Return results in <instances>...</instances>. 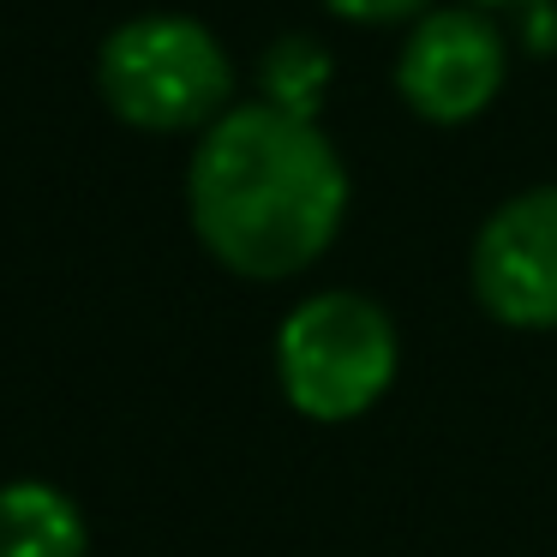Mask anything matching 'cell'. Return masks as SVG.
<instances>
[{
	"label": "cell",
	"mask_w": 557,
	"mask_h": 557,
	"mask_svg": "<svg viewBox=\"0 0 557 557\" xmlns=\"http://www.w3.org/2000/svg\"><path fill=\"white\" fill-rule=\"evenodd\" d=\"M186 210L222 270L282 282L330 252L348 216V169L318 121L270 102H234L198 133Z\"/></svg>",
	"instance_id": "cell-1"
},
{
	"label": "cell",
	"mask_w": 557,
	"mask_h": 557,
	"mask_svg": "<svg viewBox=\"0 0 557 557\" xmlns=\"http://www.w3.org/2000/svg\"><path fill=\"white\" fill-rule=\"evenodd\" d=\"M97 90L114 121L138 133H205L234 109V61L222 37L181 13H145L109 30Z\"/></svg>",
	"instance_id": "cell-2"
},
{
	"label": "cell",
	"mask_w": 557,
	"mask_h": 557,
	"mask_svg": "<svg viewBox=\"0 0 557 557\" xmlns=\"http://www.w3.org/2000/svg\"><path fill=\"white\" fill-rule=\"evenodd\" d=\"M276 377L306 420H360L396 377V324L366 294H312L276 330Z\"/></svg>",
	"instance_id": "cell-3"
},
{
	"label": "cell",
	"mask_w": 557,
	"mask_h": 557,
	"mask_svg": "<svg viewBox=\"0 0 557 557\" xmlns=\"http://www.w3.org/2000/svg\"><path fill=\"white\" fill-rule=\"evenodd\" d=\"M504 73L509 42L485 7H432L396 54V97L432 126H461L497 102Z\"/></svg>",
	"instance_id": "cell-4"
},
{
	"label": "cell",
	"mask_w": 557,
	"mask_h": 557,
	"mask_svg": "<svg viewBox=\"0 0 557 557\" xmlns=\"http://www.w3.org/2000/svg\"><path fill=\"white\" fill-rule=\"evenodd\" d=\"M473 294L509 330H557V186H533L485 216Z\"/></svg>",
	"instance_id": "cell-5"
},
{
	"label": "cell",
	"mask_w": 557,
	"mask_h": 557,
	"mask_svg": "<svg viewBox=\"0 0 557 557\" xmlns=\"http://www.w3.org/2000/svg\"><path fill=\"white\" fill-rule=\"evenodd\" d=\"M90 533L78 504L49 480L0 485V557H85Z\"/></svg>",
	"instance_id": "cell-6"
},
{
	"label": "cell",
	"mask_w": 557,
	"mask_h": 557,
	"mask_svg": "<svg viewBox=\"0 0 557 557\" xmlns=\"http://www.w3.org/2000/svg\"><path fill=\"white\" fill-rule=\"evenodd\" d=\"M330 54L318 49L312 37H282L270 42V54L258 61V102L282 114H300V121H318V102L330 90Z\"/></svg>",
	"instance_id": "cell-7"
},
{
	"label": "cell",
	"mask_w": 557,
	"mask_h": 557,
	"mask_svg": "<svg viewBox=\"0 0 557 557\" xmlns=\"http://www.w3.org/2000/svg\"><path fill=\"white\" fill-rule=\"evenodd\" d=\"M324 7L348 25H408L432 13V0H324Z\"/></svg>",
	"instance_id": "cell-8"
},
{
	"label": "cell",
	"mask_w": 557,
	"mask_h": 557,
	"mask_svg": "<svg viewBox=\"0 0 557 557\" xmlns=\"http://www.w3.org/2000/svg\"><path fill=\"white\" fill-rule=\"evenodd\" d=\"M521 18H528V49H533V54H552V49H557V0L521 7Z\"/></svg>",
	"instance_id": "cell-9"
},
{
	"label": "cell",
	"mask_w": 557,
	"mask_h": 557,
	"mask_svg": "<svg viewBox=\"0 0 557 557\" xmlns=\"http://www.w3.org/2000/svg\"><path fill=\"white\" fill-rule=\"evenodd\" d=\"M473 7H516L521 13V7H540V0H473Z\"/></svg>",
	"instance_id": "cell-10"
}]
</instances>
